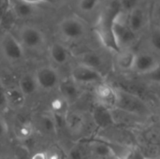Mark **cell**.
Wrapping results in <instances>:
<instances>
[{
	"mask_svg": "<svg viewBox=\"0 0 160 159\" xmlns=\"http://www.w3.org/2000/svg\"><path fill=\"white\" fill-rule=\"evenodd\" d=\"M112 33L118 51L128 49V47L137 39V35L128 27L127 20L123 16V11L117 14L114 18L112 26Z\"/></svg>",
	"mask_w": 160,
	"mask_h": 159,
	"instance_id": "obj_1",
	"label": "cell"
},
{
	"mask_svg": "<svg viewBox=\"0 0 160 159\" xmlns=\"http://www.w3.org/2000/svg\"><path fill=\"white\" fill-rule=\"evenodd\" d=\"M60 35L67 40L77 41L82 39L87 33L86 25L78 17L69 16L64 18L58 25Z\"/></svg>",
	"mask_w": 160,
	"mask_h": 159,
	"instance_id": "obj_2",
	"label": "cell"
},
{
	"mask_svg": "<svg viewBox=\"0 0 160 159\" xmlns=\"http://www.w3.org/2000/svg\"><path fill=\"white\" fill-rule=\"evenodd\" d=\"M18 39L24 50L31 51L41 49L46 42L44 33L34 25H23L19 31Z\"/></svg>",
	"mask_w": 160,
	"mask_h": 159,
	"instance_id": "obj_3",
	"label": "cell"
},
{
	"mask_svg": "<svg viewBox=\"0 0 160 159\" xmlns=\"http://www.w3.org/2000/svg\"><path fill=\"white\" fill-rule=\"evenodd\" d=\"M69 77L82 87V85H98L104 82V75L101 72L81 63L72 68Z\"/></svg>",
	"mask_w": 160,
	"mask_h": 159,
	"instance_id": "obj_4",
	"label": "cell"
},
{
	"mask_svg": "<svg viewBox=\"0 0 160 159\" xmlns=\"http://www.w3.org/2000/svg\"><path fill=\"white\" fill-rule=\"evenodd\" d=\"M2 55L9 62H19L24 57V49L18 37L9 32H6L0 39Z\"/></svg>",
	"mask_w": 160,
	"mask_h": 159,
	"instance_id": "obj_5",
	"label": "cell"
},
{
	"mask_svg": "<svg viewBox=\"0 0 160 159\" xmlns=\"http://www.w3.org/2000/svg\"><path fill=\"white\" fill-rule=\"evenodd\" d=\"M34 75L38 89L43 91H52L56 89L61 81V77L57 68L50 65L39 67L34 72Z\"/></svg>",
	"mask_w": 160,
	"mask_h": 159,
	"instance_id": "obj_6",
	"label": "cell"
},
{
	"mask_svg": "<svg viewBox=\"0 0 160 159\" xmlns=\"http://www.w3.org/2000/svg\"><path fill=\"white\" fill-rule=\"evenodd\" d=\"M158 68L159 59L157 54L148 51L136 52L132 68L133 71L141 75H147L156 72L157 70H158Z\"/></svg>",
	"mask_w": 160,
	"mask_h": 159,
	"instance_id": "obj_7",
	"label": "cell"
},
{
	"mask_svg": "<svg viewBox=\"0 0 160 159\" xmlns=\"http://www.w3.org/2000/svg\"><path fill=\"white\" fill-rule=\"evenodd\" d=\"M115 108H119L122 111L132 114H142L146 111L145 104L138 97L121 90H117V102Z\"/></svg>",
	"mask_w": 160,
	"mask_h": 159,
	"instance_id": "obj_8",
	"label": "cell"
},
{
	"mask_svg": "<svg viewBox=\"0 0 160 159\" xmlns=\"http://www.w3.org/2000/svg\"><path fill=\"white\" fill-rule=\"evenodd\" d=\"M57 89L59 90V97H62L68 105L77 102L83 94L82 87L75 82L70 77L61 79Z\"/></svg>",
	"mask_w": 160,
	"mask_h": 159,
	"instance_id": "obj_9",
	"label": "cell"
},
{
	"mask_svg": "<svg viewBox=\"0 0 160 159\" xmlns=\"http://www.w3.org/2000/svg\"><path fill=\"white\" fill-rule=\"evenodd\" d=\"M95 97L97 98L98 104L106 107L110 110L116 107L117 102V90L112 86L105 83L104 82L96 85L95 87Z\"/></svg>",
	"mask_w": 160,
	"mask_h": 159,
	"instance_id": "obj_10",
	"label": "cell"
},
{
	"mask_svg": "<svg viewBox=\"0 0 160 159\" xmlns=\"http://www.w3.org/2000/svg\"><path fill=\"white\" fill-rule=\"evenodd\" d=\"M63 121L68 131L73 134L81 133L86 124L84 114L79 111H68L63 117Z\"/></svg>",
	"mask_w": 160,
	"mask_h": 159,
	"instance_id": "obj_11",
	"label": "cell"
},
{
	"mask_svg": "<svg viewBox=\"0 0 160 159\" xmlns=\"http://www.w3.org/2000/svg\"><path fill=\"white\" fill-rule=\"evenodd\" d=\"M128 27L138 35L141 31L143 30L147 23V16L144 9L141 7H137L128 12V18H126Z\"/></svg>",
	"mask_w": 160,
	"mask_h": 159,
	"instance_id": "obj_12",
	"label": "cell"
},
{
	"mask_svg": "<svg viewBox=\"0 0 160 159\" xmlns=\"http://www.w3.org/2000/svg\"><path fill=\"white\" fill-rule=\"evenodd\" d=\"M92 119L99 127H107L114 124V118L110 109L97 104L92 111Z\"/></svg>",
	"mask_w": 160,
	"mask_h": 159,
	"instance_id": "obj_13",
	"label": "cell"
},
{
	"mask_svg": "<svg viewBox=\"0 0 160 159\" xmlns=\"http://www.w3.org/2000/svg\"><path fill=\"white\" fill-rule=\"evenodd\" d=\"M49 55L51 60L58 66L66 65L70 58V52L68 49L60 42H54L50 46Z\"/></svg>",
	"mask_w": 160,
	"mask_h": 159,
	"instance_id": "obj_14",
	"label": "cell"
},
{
	"mask_svg": "<svg viewBox=\"0 0 160 159\" xmlns=\"http://www.w3.org/2000/svg\"><path fill=\"white\" fill-rule=\"evenodd\" d=\"M17 86L26 97L36 94L39 90L34 73L30 72H26L20 77Z\"/></svg>",
	"mask_w": 160,
	"mask_h": 159,
	"instance_id": "obj_15",
	"label": "cell"
},
{
	"mask_svg": "<svg viewBox=\"0 0 160 159\" xmlns=\"http://www.w3.org/2000/svg\"><path fill=\"white\" fill-rule=\"evenodd\" d=\"M6 95H7V101L8 107L11 109H21L24 106L26 102V97L23 93L19 89V87L12 86L6 88Z\"/></svg>",
	"mask_w": 160,
	"mask_h": 159,
	"instance_id": "obj_16",
	"label": "cell"
},
{
	"mask_svg": "<svg viewBox=\"0 0 160 159\" xmlns=\"http://www.w3.org/2000/svg\"><path fill=\"white\" fill-rule=\"evenodd\" d=\"M79 63L92 67L103 74L102 69L105 66V60L103 56L97 52H86L82 53L81 56V61Z\"/></svg>",
	"mask_w": 160,
	"mask_h": 159,
	"instance_id": "obj_17",
	"label": "cell"
},
{
	"mask_svg": "<svg viewBox=\"0 0 160 159\" xmlns=\"http://www.w3.org/2000/svg\"><path fill=\"white\" fill-rule=\"evenodd\" d=\"M117 53H118L116 57L117 67L123 71L132 70L136 52L130 49H125L119 51Z\"/></svg>",
	"mask_w": 160,
	"mask_h": 159,
	"instance_id": "obj_18",
	"label": "cell"
},
{
	"mask_svg": "<svg viewBox=\"0 0 160 159\" xmlns=\"http://www.w3.org/2000/svg\"><path fill=\"white\" fill-rule=\"evenodd\" d=\"M89 150L95 158L107 159L115 156L112 148L110 145L100 142H91L89 145Z\"/></svg>",
	"mask_w": 160,
	"mask_h": 159,
	"instance_id": "obj_19",
	"label": "cell"
},
{
	"mask_svg": "<svg viewBox=\"0 0 160 159\" xmlns=\"http://www.w3.org/2000/svg\"><path fill=\"white\" fill-rule=\"evenodd\" d=\"M57 119L54 114L51 112H43L39 116V127L40 128L48 134L55 133L57 130Z\"/></svg>",
	"mask_w": 160,
	"mask_h": 159,
	"instance_id": "obj_20",
	"label": "cell"
},
{
	"mask_svg": "<svg viewBox=\"0 0 160 159\" xmlns=\"http://www.w3.org/2000/svg\"><path fill=\"white\" fill-rule=\"evenodd\" d=\"M10 5L14 13L21 18L30 17L35 12V6L29 5L22 0H10Z\"/></svg>",
	"mask_w": 160,
	"mask_h": 159,
	"instance_id": "obj_21",
	"label": "cell"
},
{
	"mask_svg": "<svg viewBox=\"0 0 160 159\" xmlns=\"http://www.w3.org/2000/svg\"><path fill=\"white\" fill-rule=\"evenodd\" d=\"M35 132L34 125L30 121H24L21 123L15 130L16 137L20 141H26L30 139Z\"/></svg>",
	"mask_w": 160,
	"mask_h": 159,
	"instance_id": "obj_22",
	"label": "cell"
},
{
	"mask_svg": "<svg viewBox=\"0 0 160 159\" xmlns=\"http://www.w3.org/2000/svg\"><path fill=\"white\" fill-rule=\"evenodd\" d=\"M119 159H149L145 154L138 147H128L120 152V154L115 155Z\"/></svg>",
	"mask_w": 160,
	"mask_h": 159,
	"instance_id": "obj_23",
	"label": "cell"
},
{
	"mask_svg": "<svg viewBox=\"0 0 160 159\" xmlns=\"http://www.w3.org/2000/svg\"><path fill=\"white\" fill-rule=\"evenodd\" d=\"M68 104L60 97H58L57 98H54L52 102H51V112L52 114H54L55 116H60V117H64L65 114L69 111L68 110Z\"/></svg>",
	"mask_w": 160,
	"mask_h": 159,
	"instance_id": "obj_24",
	"label": "cell"
},
{
	"mask_svg": "<svg viewBox=\"0 0 160 159\" xmlns=\"http://www.w3.org/2000/svg\"><path fill=\"white\" fill-rule=\"evenodd\" d=\"M148 45H149V48H150V52H154L155 54H158L160 51V32L159 29H155L150 37H149V39H148Z\"/></svg>",
	"mask_w": 160,
	"mask_h": 159,
	"instance_id": "obj_25",
	"label": "cell"
},
{
	"mask_svg": "<svg viewBox=\"0 0 160 159\" xmlns=\"http://www.w3.org/2000/svg\"><path fill=\"white\" fill-rule=\"evenodd\" d=\"M100 0H79L78 7L83 13H91L98 7Z\"/></svg>",
	"mask_w": 160,
	"mask_h": 159,
	"instance_id": "obj_26",
	"label": "cell"
},
{
	"mask_svg": "<svg viewBox=\"0 0 160 159\" xmlns=\"http://www.w3.org/2000/svg\"><path fill=\"white\" fill-rule=\"evenodd\" d=\"M139 1L140 0H119V4L122 11L125 10L127 12H129L139 6Z\"/></svg>",
	"mask_w": 160,
	"mask_h": 159,
	"instance_id": "obj_27",
	"label": "cell"
},
{
	"mask_svg": "<svg viewBox=\"0 0 160 159\" xmlns=\"http://www.w3.org/2000/svg\"><path fill=\"white\" fill-rule=\"evenodd\" d=\"M8 107V101H7V95H6V87L3 85V83L0 82V111L7 110Z\"/></svg>",
	"mask_w": 160,
	"mask_h": 159,
	"instance_id": "obj_28",
	"label": "cell"
},
{
	"mask_svg": "<svg viewBox=\"0 0 160 159\" xmlns=\"http://www.w3.org/2000/svg\"><path fill=\"white\" fill-rule=\"evenodd\" d=\"M83 158V154L82 151L78 148L75 147L73 149H71V151L69 152V154L66 157V159H82Z\"/></svg>",
	"mask_w": 160,
	"mask_h": 159,
	"instance_id": "obj_29",
	"label": "cell"
},
{
	"mask_svg": "<svg viewBox=\"0 0 160 159\" xmlns=\"http://www.w3.org/2000/svg\"><path fill=\"white\" fill-rule=\"evenodd\" d=\"M8 123L4 117L0 116V140L5 138L8 135Z\"/></svg>",
	"mask_w": 160,
	"mask_h": 159,
	"instance_id": "obj_30",
	"label": "cell"
},
{
	"mask_svg": "<svg viewBox=\"0 0 160 159\" xmlns=\"http://www.w3.org/2000/svg\"><path fill=\"white\" fill-rule=\"evenodd\" d=\"M46 158L47 159H62L60 152H58V150L53 149V150H50L49 152H46Z\"/></svg>",
	"mask_w": 160,
	"mask_h": 159,
	"instance_id": "obj_31",
	"label": "cell"
},
{
	"mask_svg": "<svg viewBox=\"0 0 160 159\" xmlns=\"http://www.w3.org/2000/svg\"><path fill=\"white\" fill-rule=\"evenodd\" d=\"M32 159H47L46 158V152L45 153H37L33 156Z\"/></svg>",
	"mask_w": 160,
	"mask_h": 159,
	"instance_id": "obj_32",
	"label": "cell"
},
{
	"mask_svg": "<svg viewBox=\"0 0 160 159\" xmlns=\"http://www.w3.org/2000/svg\"><path fill=\"white\" fill-rule=\"evenodd\" d=\"M23 2L29 4V5H32V6H35V5H38L39 3H41L43 0H22Z\"/></svg>",
	"mask_w": 160,
	"mask_h": 159,
	"instance_id": "obj_33",
	"label": "cell"
},
{
	"mask_svg": "<svg viewBox=\"0 0 160 159\" xmlns=\"http://www.w3.org/2000/svg\"><path fill=\"white\" fill-rule=\"evenodd\" d=\"M0 159H15L13 157L9 156V155H7V154H4V155H1L0 156Z\"/></svg>",
	"mask_w": 160,
	"mask_h": 159,
	"instance_id": "obj_34",
	"label": "cell"
}]
</instances>
